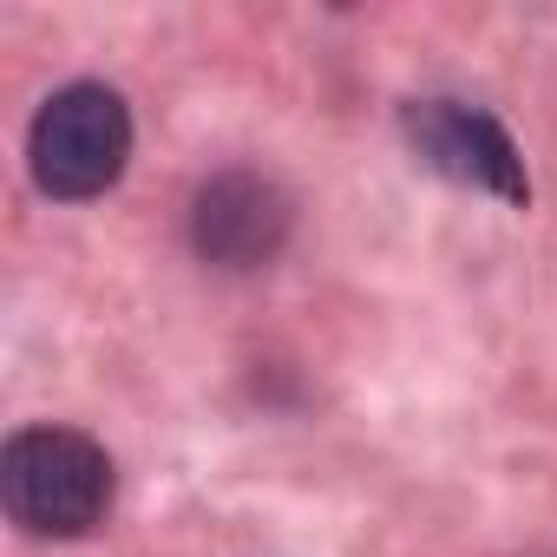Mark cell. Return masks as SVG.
Returning a JSON list of instances; mask_svg holds the SVG:
<instances>
[{"label":"cell","instance_id":"cell-1","mask_svg":"<svg viewBox=\"0 0 557 557\" xmlns=\"http://www.w3.org/2000/svg\"><path fill=\"white\" fill-rule=\"evenodd\" d=\"M0 498L34 537H86L112 505V459L73 426H27L0 453Z\"/></svg>","mask_w":557,"mask_h":557},{"label":"cell","instance_id":"cell-2","mask_svg":"<svg viewBox=\"0 0 557 557\" xmlns=\"http://www.w3.org/2000/svg\"><path fill=\"white\" fill-rule=\"evenodd\" d=\"M27 158H34V184L47 197H66V203H86V197H106L119 177H125V158H132V112L112 86H60L40 119H34V138H27Z\"/></svg>","mask_w":557,"mask_h":557},{"label":"cell","instance_id":"cell-3","mask_svg":"<svg viewBox=\"0 0 557 557\" xmlns=\"http://www.w3.org/2000/svg\"><path fill=\"white\" fill-rule=\"evenodd\" d=\"M407 138L413 151L453 177V184H472L485 197H505V203H524L531 197V177H524V158L518 145L505 138V125L479 106H459V99H413L407 106Z\"/></svg>","mask_w":557,"mask_h":557},{"label":"cell","instance_id":"cell-4","mask_svg":"<svg viewBox=\"0 0 557 557\" xmlns=\"http://www.w3.org/2000/svg\"><path fill=\"white\" fill-rule=\"evenodd\" d=\"M190 236L210 262L256 269L289 236V197L262 177H249V171H223L216 184H203V197L190 210Z\"/></svg>","mask_w":557,"mask_h":557}]
</instances>
